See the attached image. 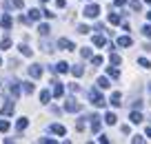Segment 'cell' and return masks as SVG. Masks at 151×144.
Segmentation results:
<instances>
[{"instance_id": "cell-25", "label": "cell", "mask_w": 151, "mask_h": 144, "mask_svg": "<svg viewBox=\"0 0 151 144\" xmlns=\"http://www.w3.org/2000/svg\"><path fill=\"white\" fill-rule=\"evenodd\" d=\"M116 120H118V117H116V115H113V113H107V115H104V122H107V124H116Z\"/></svg>"}, {"instance_id": "cell-27", "label": "cell", "mask_w": 151, "mask_h": 144, "mask_svg": "<svg viewBox=\"0 0 151 144\" xmlns=\"http://www.w3.org/2000/svg\"><path fill=\"white\" fill-rule=\"evenodd\" d=\"M138 64H140L142 69H151V62L147 60V58H140V60H138Z\"/></svg>"}, {"instance_id": "cell-45", "label": "cell", "mask_w": 151, "mask_h": 144, "mask_svg": "<svg viewBox=\"0 0 151 144\" xmlns=\"http://www.w3.org/2000/svg\"><path fill=\"white\" fill-rule=\"evenodd\" d=\"M145 2H149V5H151V0H145Z\"/></svg>"}, {"instance_id": "cell-30", "label": "cell", "mask_w": 151, "mask_h": 144, "mask_svg": "<svg viewBox=\"0 0 151 144\" xmlns=\"http://www.w3.org/2000/svg\"><path fill=\"white\" fill-rule=\"evenodd\" d=\"M20 84H22L24 93H33V84H31V82H20Z\"/></svg>"}, {"instance_id": "cell-19", "label": "cell", "mask_w": 151, "mask_h": 144, "mask_svg": "<svg viewBox=\"0 0 151 144\" xmlns=\"http://www.w3.org/2000/svg\"><path fill=\"white\" fill-rule=\"evenodd\" d=\"M93 44L96 47H104V44H107V38H104V36H93Z\"/></svg>"}, {"instance_id": "cell-1", "label": "cell", "mask_w": 151, "mask_h": 144, "mask_svg": "<svg viewBox=\"0 0 151 144\" xmlns=\"http://www.w3.org/2000/svg\"><path fill=\"white\" fill-rule=\"evenodd\" d=\"M87 95H89V100L96 104V107H104V104H107V100L102 98L100 89H89V93H87Z\"/></svg>"}, {"instance_id": "cell-11", "label": "cell", "mask_w": 151, "mask_h": 144, "mask_svg": "<svg viewBox=\"0 0 151 144\" xmlns=\"http://www.w3.org/2000/svg\"><path fill=\"white\" fill-rule=\"evenodd\" d=\"M9 93L14 95V98H18V95H20V82H16V80H14L11 87H9Z\"/></svg>"}, {"instance_id": "cell-22", "label": "cell", "mask_w": 151, "mask_h": 144, "mask_svg": "<svg viewBox=\"0 0 151 144\" xmlns=\"http://www.w3.org/2000/svg\"><path fill=\"white\" fill-rule=\"evenodd\" d=\"M49 100H51V93H49V91L40 93V102H42V104H49Z\"/></svg>"}, {"instance_id": "cell-33", "label": "cell", "mask_w": 151, "mask_h": 144, "mask_svg": "<svg viewBox=\"0 0 151 144\" xmlns=\"http://www.w3.org/2000/svg\"><path fill=\"white\" fill-rule=\"evenodd\" d=\"M129 7H131L133 11H140V9H142V5L138 2V0H131V2H129Z\"/></svg>"}, {"instance_id": "cell-36", "label": "cell", "mask_w": 151, "mask_h": 144, "mask_svg": "<svg viewBox=\"0 0 151 144\" xmlns=\"http://www.w3.org/2000/svg\"><path fill=\"white\" fill-rule=\"evenodd\" d=\"M11 5H14L16 9H22V7H24V0H11Z\"/></svg>"}, {"instance_id": "cell-20", "label": "cell", "mask_w": 151, "mask_h": 144, "mask_svg": "<svg viewBox=\"0 0 151 144\" xmlns=\"http://www.w3.org/2000/svg\"><path fill=\"white\" fill-rule=\"evenodd\" d=\"M96 84H98V89H109V87H111L107 78H98V80H96Z\"/></svg>"}, {"instance_id": "cell-4", "label": "cell", "mask_w": 151, "mask_h": 144, "mask_svg": "<svg viewBox=\"0 0 151 144\" xmlns=\"http://www.w3.org/2000/svg\"><path fill=\"white\" fill-rule=\"evenodd\" d=\"M58 47L65 49V51H73V49H76V44L71 40H67V38H60V40H58Z\"/></svg>"}, {"instance_id": "cell-13", "label": "cell", "mask_w": 151, "mask_h": 144, "mask_svg": "<svg viewBox=\"0 0 151 144\" xmlns=\"http://www.w3.org/2000/svg\"><path fill=\"white\" fill-rule=\"evenodd\" d=\"M129 120H131L133 124H140V122H142V113H140V111L136 109V111H133L131 115H129Z\"/></svg>"}, {"instance_id": "cell-14", "label": "cell", "mask_w": 151, "mask_h": 144, "mask_svg": "<svg viewBox=\"0 0 151 144\" xmlns=\"http://www.w3.org/2000/svg\"><path fill=\"white\" fill-rule=\"evenodd\" d=\"M91 131H93V133L100 131V117L98 115H91Z\"/></svg>"}, {"instance_id": "cell-10", "label": "cell", "mask_w": 151, "mask_h": 144, "mask_svg": "<svg viewBox=\"0 0 151 144\" xmlns=\"http://www.w3.org/2000/svg\"><path fill=\"white\" fill-rule=\"evenodd\" d=\"M14 109H16V104H14V100H9V102L2 107V115H11L14 113Z\"/></svg>"}, {"instance_id": "cell-42", "label": "cell", "mask_w": 151, "mask_h": 144, "mask_svg": "<svg viewBox=\"0 0 151 144\" xmlns=\"http://www.w3.org/2000/svg\"><path fill=\"white\" fill-rule=\"evenodd\" d=\"M147 135H149V138H151V126H149V129H147Z\"/></svg>"}, {"instance_id": "cell-26", "label": "cell", "mask_w": 151, "mask_h": 144, "mask_svg": "<svg viewBox=\"0 0 151 144\" xmlns=\"http://www.w3.org/2000/svg\"><path fill=\"white\" fill-rule=\"evenodd\" d=\"M9 122H7V120H0V133H7V131H9Z\"/></svg>"}, {"instance_id": "cell-31", "label": "cell", "mask_w": 151, "mask_h": 144, "mask_svg": "<svg viewBox=\"0 0 151 144\" xmlns=\"http://www.w3.org/2000/svg\"><path fill=\"white\" fill-rule=\"evenodd\" d=\"M38 31H40V36H47L51 29H49V24H40V27H38Z\"/></svg>"}, {"instance_id": "cell-9", "label": "cell", "mask_w": 151, "mask_h": 144, "mask_svg": "<svg viewBox=\"0 0 151 144\" xmlns=\"http://www.w3.org/2000/svg\"><path fill=\"white\" fill-rule=\"evenodd\" d=\"M11 24H14L11 16H2V18H0V27L2 29H11Z\"/></svg>"}, {"instance_id": "cell-39", "label": "cell", "mask_w": 151, "mask_h": 144, "mask_svg": "<svg viewBox=\"0 0 151 144\" xmlns=\"http://www.w3.org/2000/svg\"><path fill=\"white\" fill-rule=\"evenodd\" d=\"M145 142V138H140V135H136V138H133V144H142Z\"/></svg>"}, {"instance_id": "cell-35", "label": "cell", "mask_w": 151, "mask_h": 144, "mask_svg": "<svg viewBox=\"0 0 151 144\" xmlns=\"http://www.w3.org/2000/svg\"><path fill=\"white\" fill-rule=\"evenodd\" d=\"M91 29L87 27V24H78V33H82V36H85V33H89Z\"/></svg>"}, {"instance_id": "cell-41", "label": "cell", "mask_w": 151, "mask_h": 144, "mask_svg": "<svg viewBox=\"0 0 151 144\" xmlns=\"http://www.w3.org/2000/svg\"><path fill=\"white\" fill-rule=\"evenodd\" d=\"M56 5H58V7H65V5H67V0H56Z\"/></svg>"}, {"instance_id": "cell-28", "label": "cell", "mask_w": 151, "mask_h": 144, "mask_svg": "<svg viewBox=\"0 0 151 144\" xmlns=\"http://www.w3.org/2000/svg\"><path fill=\"white\" fill-rule=\"evenodd\" d=\"M91 64L100 67V64H102V56H91Z\"/></svg>"}, {"instance_id": "cell-23", "label": "cell", "mask_w": 151, "mask_h": 144, "mask_svg": "<svg viewBox=\"0 0 151 144\" xmlns=\"http://www.w3.org/2000/svg\"><path fill=\"white\" fill-rule=\"evenodd\" d=\"M109 22H111V24H120V22H122V18H120L118 14H109Z\"/></svg>"}, {"instance_id": "cell-6", "label": "cell", "mask_w": 151, "mask_h": 144, "mask_svg": "<svg viewBox=\"0 0 151 144\" xmlns=\"http://www.w3.org/2000/svg\"><path fill=\"white\" fill-rule=\"evenodd\" d=\"M53 95H56V98H62V95H65V87H62V82H53Z\"/></svg>"}, {"instance_id": "cell-40", "label": "cell", "mask_w": 151, "mask_h": 144, "mask_svg": "<svg viewBox=\"0 0 151 144\" xmlns=\"http://www.w3.org/2000/svg\"><path fill=\"white\" fill-rule=\"evenodd\" d=\"M127 5V0H116V7H124Z\"/></svg>"}, {"instance_id": "cell-43", "label": "cell", "mask_w": 151, "mask_h": 144, "mask_svg": "<svg viewBox=\"0 0 151 144\" xmlns=\"http://www.w3.org/2000/svg\"><path fill=\"white\" fill-rule=\"evenodd\" d=\"M147 18H149V20H151V11H149V14H147Z\"/></svg>"}, {"instance_id": "cell-17", "label": "cell", "mask_w": 151, "mask_h": 144, "mask_svg": "<svg viewBox=\"0 0 151 144\" xmlns=\"http://www.w3.org/2000/svg\"><path fill=\"white\" fill-rule=\"evenodd\" d=\"M69 71H71V73H73V75H76V78H80V75H82V73H85V69H82V67H80V64H73V67H71V69H69Z\"/></svg>"}, {"instance_id": "cell-18", "label": "cell", "mask_w": 151, "mask_h": 144, "mask_svg": "<svg viewBox=\"0 0 151 144\" xmlns=\"http://www.w3.org/2000/svg\"><path fill=\"white\" fill-rule=\"evenodd\" d=\"M67 71H69V64H67V62H58L56 64V73H67Z\"/></svg>"}, {"instance_id": "cell-8", "label": "cell", "mask_w": 151, "mask_h": 144, "mask_svg": "<svg viewBox=\"0 0 151 144\" xmlns=\"http://www.w3.org/2000/svg\"><path fill=\"white\" fill-rule=\"evenodd\" d=\"M27 18L31 20V22H36V20H40V18H42V11H40V9H31Z\"/></svg>"}, {"instance_id": "cell-32", "label": "cell", "mask_w": 151, "mask_h": 144, "mask_svg": "<svg viewBox=\"0 0 151 144\" xmlns=\"http://www.w3.org/2000/svg\"><path fill=\"white\" fill-rule=\"evenodd\" d=\"M109 60H111V64H120V62H122V58H120L118 53H111V58H109Z\"/></svg>"}, {"instance_id": "cell-44", "label": "cell", "mask_w": 151, "mask_h": 144, "mask_svg": "<svg viewBox=\"0 0 151 144\" xmlns=\"http://www.w3.org/2000/svg\"><path fill=\"white\" fill-rule=\"evenodd\" d=\"M40 2H49V0H40Z\"/></svg>"}, {"instance_id": "cell-2", "label": "cell", "mask_w": 151, "mask_h": 144, "mask_svg": "<svg viewBox=\"0 0 151 144\" xmlns=\"http://www.w3.org/2000/svg\"><path fill=\"white\" fill-rule=\"evenodd\" d=\"M80 109H82V107H80L78 102H76L73 98H69V100L65 102V111H67V113H78Z\"/></svg>"}, {"instance_id": "cell-24", "label": "cell", "mask_w": 151, "mask_h": 144, "mask_svg": "<svg viewBox=\"0 0 151 144\" xmlns=\"http://www.w3.org/2000/svg\"><path fill=\"white\" fill-rule=\"evenodd\" d=\"M107 73H109V78H120V71L116 69V67H109Z\"/></svg>"}, {"instance_id": "cell-29", "label": "cell", "mask_w": 151, "mask_h": 144, "mask_svg": "<svg viewBox=\"0 0 151 144\" xmlns=\"http://www.w3.org/2000/svg\"><path fill=\"white\" fill-rule=\"evenodd\" d=\"M80 56L85 58V60H91V49H87V47H85V49H80Z\"/></svg>"}, {"instance_id": "cell-5", "label": "cell", "mask_w": 151, "mask_h": 144, "mask_svg": "<svg viewBox=\"0 0 151 144\" xmlns=\"http://www.w3.org/2000/svg\"><path fill=\"white\" fill-rule=\"evenodd\" d=\"M29 75H31L33 80H38L40 75H42V67H40V64H31V67H29Z\"/></svg>"}, {"instance_id": "cell-7", "label": "cell", "mask_w": 151, "mask_h": 144, "mask_svg": "<svg viewBox=\"0 0 151 144\" xmlns=\"http://www.w3.org/2000/svg\"><path fill=\"white\" fill-rule=\"evenodd\" d=\"M49 131H51V133H56V135H65V133H67V129H65L62 124H51V126H49Z\"/></svg>"}, {"instance_id": "cell-46", "label": "cell", "mask_w": 151, "mask_h": 144, "mask_svg": "<svg viewBox=\"0 0 151 144\" xmlns=\"http://www.w3.org/2000/svg\"><path fill=\"white\" fill-rule=\"evenodd\" d=\"M0 64H2V58H0Z\"/></svg>"}, {"instance_id": "cell-21", "label": "cell", "mask_w": 151, "mask_h": 144, "mask_svg": "<svg viewBox=\"0 0 151 144\" xmlns=\"http://www.w3.org/2000/svg\"><path fill=\"white\" fill-rule=\"evenodd\" d=\"M18 49H20V53H22V56H33V49H29L27 44H20Z\"/></svg>"}, {"instance_id": "cell-38", "label": "cell", "mask_w": 151, "mask_h": 144, "mask_svg": "<svg viewBox=\"0 0 151 144\" xmlns=\"http://www.w3.org/2000/svg\"><path fill=\"white\" fill-rule=\"evenodd\" d=\"M42 51H47V53H51V51H53L51 44H49V42H45V40H42Z\"/></svg>"}, {"instance_id": "cell-3", "label": "cell", "mask_w": 151, "mask_h": 144, "mask_svg": "<svg viewBox=\"0 0 151 144\" xmlns=\"http://www.w3.org/2000/svg\"><path fill=\"white\" fill-rule=\"evenodd\" d=\"M98 14H100V7H98V5H89V7H85V16H87V18L96 20V18H98Z\"/></svg>"}, {"instance_id": "cell-12", "label": "cell", "mask_w": 151, "mask_h": 144, "mask_svg": "<svg viewBox=\"0 0 151 144\" xmlns=\"http://www.w3.org/2000/svg\"><path fill=\"white\" fill-rule=\"evenodd\" d=\"M131 44H133V40L129 36H120L118 38V47H131Z\"/></svg>"}, {"instance_id": "cell-37", "label": "cell", "mask_w": 151, "mask_h": 144, "mask_svg": "<svg viewBox=\"0 0 151 144\" xmlns=\"http://www.w3.org/2000/svg\"><path fill=\"white\" fill-rule=\"evenodd\" d=\"M9 47H11V40H9V38H5V40L0 42V49H9Z\"/></svg>"}, {"instance_id": "cell-16", "label": "cell", "mask_w": 151, "mask_h": 144, "mask_svg": "<svg viewBox=\"0 0 151 144\" xmlns=\"http://www.w3.org/2000/svg\"><path fill=\"white\" fill-rule=\"evenodd\" d=\"M27 126H29V120H27V117H20V120L16 122V129H18V131H24Z\"/></svg>"}, {"instance_id": "cell-15", "label": "cell", "mask_w": 151, "mask_h": 144, "mask_svg": "<svg viewBox=\"0 0 151 144\" xmlns=\"http://www.w3.org/2000/svg\"><path fill=\"white\" fill-rule=\"evenodd\" d=\"M109 102H111L113 107H120V104H122V95H120V93L116 91V93H113V95H111V100H109Z\"/></svg>"}, {"instance_id": "cell-34", "label": "cell", "mask_w": 151, "mask_h": 144, "mask_svg": "<svg viewBox=\"0 0 151 144\" xmlns=\"http://www.w3.org/2000/svg\"><path fill=\"white\" fill-rule=\"evenodd\" d=\"M142 36H145V38H151V24H145V27H142Z\"/></svg>"}]
</instances>
